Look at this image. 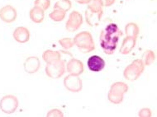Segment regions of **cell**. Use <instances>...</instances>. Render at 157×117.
<instances>
[{"instance_id":"6da1fadb","label":"cell","mask_w":157,"mask_h":117,"mask_svg":"<svg viewBox=\"0 0 157 117\" xmlns=\"http://www.w3.org/2000/svg\"><path fill=\"white\" fill-rule=\"evenodd\" d=\"M122 35V31L117 25L113 22L107 25L99 35L100 46L103 52L107 55H113Z\"/></svg>"},{"instance_id":"7a4b0ae2","label":"cell","mask_w":157,"mask_h":117,"mask_svg":"<svg viewBox=\"0 0 157 117\" xmlns=\"http://www.w3.org/2000/svg\"><path fill=\"white\" fill-rule=\"evenodd\" d=\"M103 15L102 0H92L85 10V21L90 27H98L100 24Z\"/></svg>"},{"instance_id":"3957f363","label":"cell","mask_w":157,"mask_h":117,"mask_svg":"<svg viewBox=\"0 0 157 117\" xmlns=\"http://www.w3.org/2000/svg\"><path fill=\"white\" fill-rule=\"evenodd\" d=\"M73 40L75 46L81 53L88 54L95 49V44L93 35L89 31L78 33Z\"/></svg>"},{"instance_id":"277c9868","label":"cell","mask_w":157,"mask_h":117,"mask_svg":"<svg viewBox=\"0 0 157 117\" xmlns=\"http://www.w3.org/2000/svg\"><path fill=\"white\" fill-rule=\"evenodd\" d=\"M128 92V85L123 82H116L112 84L108 93V99L113 104L122 103L124 94Z\"/></svg>"},{"instance_id":"5b68a950","label":"cell","mask_w":157,"mask_h":117,"mask_svg":"<svg viewBox=\"0 0 157 117\" xmlns=\"http://www.w3.org/2000/svg\"><path fill=\"white\" fill-rule=\"evenodd\" d=\"M145 70V64L141 59L133 60L129 65H127L123 71V76L127 80L133 82L141 76Z\"/></svg>"},{"instance_id":"8992f818","label":"cell","mask_w":157,"mask_h":117,"mask_svg":"<svg viewBox=\"0 0 157 117\" xmlns=\"http://www.w3.org/2000/svg\"><path fill=\"white\" fill-rule=\"evenodd\" d=\"M45 72L46 75L52 79L61 78L65 73V64L64 60L60 59L50 64H46Z\"/></svg>"},{"instance_id":"52a82bcc","label":"cell","mask_w":157,"mask_h":117,"mask_svg":"<svg viewBox=\"0 0 157 117\" xmlns=\"http://www.w3.org/2000/svg\"><path fill=\"white\" fill-rule=\"evenodd\" d=\"M18 99L16 96L8 94L5 95L0 100V110L5 114L10 115L16 112L18 108Z\"/></svg>"},{"instance_id":"ba28073f","label":"cell","mask_w":157,"mask_h":117,"mask_svg":"<svg viewBox=\"0 0 157 117\" xmlns=\"http://www.w3.org/2000/svg\"><path fill=\"white\" fill-rule=\"evenodd\" d=\"M84 19L82 14L78 11H73L70 13L66 23L65 28L69 32H75L78 31L83 24Z\"/></svg>"},{"instance_id":"9c48e42d","label":"cell","mask_w":157,"mask_h":117,"mask_svg":"<svg viewBox=\"0 0 157 117\" xmlns=\"http://www.w3.org/2000/svg\"><path fill=\"white\" fill-rule=\"evenodd\" d=\"M64 86L71 93H78L83 88V82L79 76L69 74L64 79Z\"/></svg>"},{"instance_id":"30bf717a","label":"cell","mask_w":157,"mask_h":117,"mask_svg":"<svg viewBox=\"0 0 157 117\" xmlns=\"http://www.w3.org/2000/svg\"><path fill=\"white\" fill-rule=\"evenodd\" d=\"M65 70H67V72L70 74L79 76L84 73V64L80 60L72 58L66 64Z\"/></svg>"},{"instance_id":"8fae6325","label":"cell","mask_w":157,"mask_h":117,"mask_svg":"<svg viewBox=\"0 0 157 117\" xmlns=\"http://www.w3.org/2000/svg\"><path fill=\"white\" fill-rule=\"evenodd\" d=\"M17 16V10L13 6L6 5L0 8V19L6 23H12L15 22Z\"/></svg>"},{"instance_id":"7c38bea8","label":"cell","mask_w":157,"mask_h":117,"mask_svg":"<svg viewBox=\"0 0 157 117\" xmlns=\"http://www.w3.org/2000/svg\"><path fill=\"white\" fill-rule=\"evenodd\" d=\"M106 62L103 58L98 55H92L87 61V66L90 71L98 73L105 68Z\"/></svg>"},{"instance_id":"4fadbf2b","label":"cell","mask_w":157,"mask_h":117,"mask_svg":"<svg viewBox=\"0 0 157 117\" xmlns=\"http://www.w3.org/2000/svg\"><path fill=\"white\" fill-rule=\"evenodd\" d=\"M41 67V62L39 58L36 56H31L28 57L24 61L23 68L26 73L30 74H36Z\"/></svg>"},{"instance_id":"5bb4252c","label":"cell","mask_w":157,"mask_h":117,"mask_svg":"<svg viewBox=\"0 0 157 117\" xmlns=\"http://www.w3.org/2000/svg\"><path fill=\"white\" fill-rule=\"evenodd\" d=\"M13 36L14 40L18 43H27L30 39V31L25 27H18L13 31Z\"/></svg>"},{"instance_id":"9a60e30c","label":"cell","mask_w":157,"mask_h":117,"mask_svg":"<svg viewBox=\"0 0 157 117\" xmlns=\"http://www.w3.org/2000/svg\"><path fill=\"white\" fill-rule=\"evenodd\" d=\"M136 44V39L127 36L122 41V46L120 48V54L124 55L130 54L132 51V49L135 48Z\"/></svg>"},{"instance_id":"2e32d148","label":"cell","mask_w":157,"mask_h":117,"mask_svg":"<svg viewBox=\"0 0 157 117\" xmlns=\"http://www.w3.org/2000/svg\"><path fill=\"white\" fill-rule=\"evenodd\" d=\"M44 10H42L41 8H38L36 6H34L32 9L30 10L29 13V16H30V19L32 20V22L34 23H41L44 21L45 18V13Z\"/></svg>"},{"instance_id":"e0dca14e","label":"cell","mask_w":157,"mask_h":117,"mask_svg":"<svg viewBox=\"0 0 157 117\" xmlns=\"http://www.w3.org/2000/svg\"><path fill=\"white\" fill-rule=\"evenodd\" d=\"M42 59L46 64L54 62L56 60H60L61 59V55L60 51H56L52 49H46L42 54Z\"/></svg>"},{"instance_id":"ac0fdd59","label":"cell","mask_w":157,"mask_h":117,"mask_svg":"<svg viewBox=\"0 0 157 117\" xmlns=\"http://www.w3.org/2000/svg\"><path fill=\"white\" fill-rule=\"evenodd\" d=\"M125 33H126V35L128 37L137 39L139 33H140V28H139L138 25L136 24L134 22L127 23L125 27Z\"/></svg>"},{"instance_id":"d6986e66","label":"cell","mask_w":157,"mask_h":117,"mask_svg":"<svg viewBox=\"0 0 157 117\" xmlns=\"http://www.w3.org/2000/svg\"><path fill=\"white\" fill-rule=\"evenodd\" d=\"M65 15H66V13L60 9H53V11L49 14V17L54 22H62L63 20L65 19Z\"/></svg>"},{"instance_id":"ffe728a7","label":"cell","mask_w":157,"mask_h":117,"mask_svg":"<svg viewBox=\"0 0 157 117\" xmlns=\"http://www.w3.org/2000/svg\"><path fill=\"white\" fill-rule=\"evenodd\" d=\"M71 8H72V3L71 0H59L54 5V9H60L65 13L70 11Z\"/></svg>"},{"instance_id":"44dd1931","label":"cell","mask_w":157,"mask_h":117,"mask_svg":"<svg viewBox=\"0 0 157 117\" xmlns=\"http://www.w3.org/2000/svg\"><path fill=\"white\" fill-rule=\"evenodd\" d=\"M143 60L144 64L145 66H150L152 64L154 63L155 60V52L151 49H147L145 51L143 55Z\"/></svg>"},{"instance_id":"7402d4cb","label":"cell","mask_w":157,"mask_h":117,"mask_svg":"<svg viewBox=\"0 0 157 117\" xmlns=\"http://www.w3.org/2000/svg\"><path fill=\"white\" fill-rule=\"evenodd\" d=\"M59 44H60L63 49H70L75 46L74 44V40L72 38H69V37H65L59 40Z\"/></svg>"},{"instance_id":"603a6c76","label":"cell","mask_w":157,"mask_h":117,"mask_svg":"<svg viewBox=\"0 0 157 117\" xmlns=\"http://www.w3.org/2000/svg\"><path fill=\"white\" fill-rule=\"evenodd\" d=\"M34 5L46 11L51 6V0H35Z\"/></svg>"},{"instance_id":"cb8c5ba5","label":"cell","mask_w":157,"mask_h":117,"mask_svg":"<svg viewBox=\"0 0 157 117\" xmlns=\"http://www.w3.org/2000/svg\"><path fill=\"white\" fill-rule=\"evenodd\" d=\"M46 117H64V114L60 109L54 108V109L50 110L47 112Z\"/></svg>"},{"instance_id":"d4e9b609","label":"cell","mask_w":157,"mask_h":117,"mask_svg":"<svg viewBox=\"0 0 157 117\" xmlns=\"http://www.w3.org/2000/svg\"><path fill=\"white\" fill-rule=\"evenodd\" d=\"M139 117H152V112L151 110L147 107H144L141 109L138 112Z\"/></svg>"},{"instance_id":"484cf974","label":"cell","mask_w":157,"mask_h":117,"mask_svg":"<svg viewBox=\"0 0 157 117\" xmlns=\"http://www.w3.org/2000/svg\"><path fill=\"white\" fill-rule=\"evenodd\" d=\"M103 7H111L115 3L116 0H102Z\"/></svg>"},{"instance_id":"4316f807","label":"cell","mask_w":157,"mask_h":117,"mask_svg":"<svg viewBox=\"0 0 157 117\" xmlns=\"http://www.w3.org/2000/svg\"><path fill=\"white\" fill-rule=\"evenodd\" d=\"M75 1L77 3H78V4H85V5H87V4H89L92 0H75Z\"/></svg>"}]
</instances>
